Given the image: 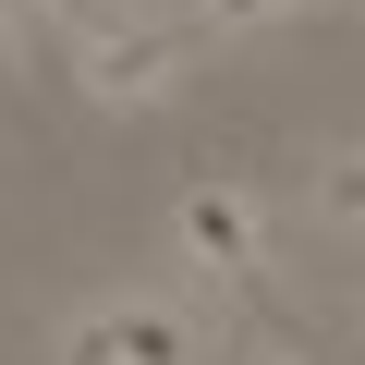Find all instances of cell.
<instances>
[{
    "label": "cell",
    "mask_w": 365,
    "mask_h": 365,
    "mask_svg": "<svg viewBox=\"0 0 365 365\" xmlns=\"http://www.w3.org/2000/svg\"><path fill=\"white\" fill-rule=\"evenodd\" d=\"M25 13H37L49 37H73V49H98V37L122 25V0H25Z\"/></svg>",
    "instance_id": "5"
},
{
    "label": "cell",
    "mask_w": 365,
    "mask_h": 365,
    "mask_svg": "<svg viewBox=\"0 0 365 365\" xmlns=\"http://www.w3.org/2000/svg\"><path fill=\"white\" fill-rule=\"evenodd\" d=\"M61 341H73V365H195V317H182V304H146V292L73 317Z\"/></svg>",
    "instance_id": "3"
},
{
    "label": "cell",
    "mask_w": 365,
    "mask_h": 365,
    "mask_svg": "<svg viewBox=\"0 0 365 365\" xmlns=\"http://www.w3.org/2000/svg\"><path fill=\"white\" fill-rule=\"evenodd\" d=\"M244 365H304V353H292V341H256V353H244Z\"/></svg>",
    "instance_id": "8"
},
{
    "label": "cell",
    "mask_w": 365,
    "mask_h": 365,
    "mask_svg": "<svg viewBox=\"0 0 365 365\" xmlns=\"http://www.w3.org/2000/svg\"><path fill=\"white\" fill-rule=\"evenodd\" d=\"M207 25H280V13H304V0H195Z\"/></svg>",
    "instance_id": "6"
},
{
    "label": "cell",
    "mask_w": 365,
    "mask_h": 365,
    "mask_svg": "<svg viewBox=\"0 0 365 365\" xmlns=\"http://www.w3.org/2000/svg\"><path fill=\"white\" fill-rule=\"evenodd\" d=\"M0 98H13V0H0Z\"/></svg>",
    "instance_id": "7"
},
{
    "label": "cell",
    "mask_w": 365,
    "mask_h": 365,
    "mask_svg": "<svg viewBox=\"0 0 365 365\" xmlns=\"http://www.w3.org/2000/svg\"><path fill=\"white\" fill-rule=\"evenodd\" d=\"M304 207L329 232H365V146H317L304 158Z\"/></svg>",
    "instance_id": "4"
},
{
    "label": "cell",
    "mask_w": 365,
    "mask_h": 365,
    "mask_svg": "<svg viewBox=\"0 0 365 365\" xmlns=\"http://www.w3.org/2000/svg\"><path fill=\"white\" fill-rule=\"evenodd\" d=\"M170 244L195 256L207 280H256L268 220H256V195H244V182H182V195H170Z\"/></svg>",
    "instance_id": "2"
},
{
    "label": "cell",
    "mask_w": 365,
    "mask_h": 365,
    "mask_svg": "<svg viewBox=\"0 0 365 365\" xmlns=\"http://www.w3.org/2000/svg\"><path fill=\"white\" fill-rule=\"evenodd\" d=\"M73 86H86L98 110H146V98H170V86H182V37H170V13H122L98 49H73Z\"/></svg>",
    "instance_id": "1"
}]
</instances>
